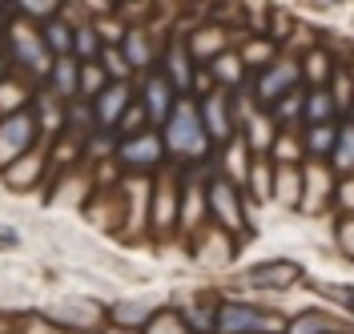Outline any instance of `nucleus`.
Masks as SVG:
<instances>
[{
	"mask_svg": "<svg viewBox=\"0 0 354 334\" xmlns=\"http://www.w3.org/2000/svg\"><path fill=\"white\" fill-rule=\"evenodd\" d=\"M322 4H338V0H322Z\"/></svg>",
	"mask_w": 354,
	"mask_h": 334,
	"instance_id": "obj_36",
	"label": "nucleus"
},
{
	"mask_svg": "<svg viewBox=\"0 0 354 334\" xmlns=\"http://www.w3.org/2000/svg\"><path fill=\"white\" fill-rule=\"evenodd\" d=\"M201 121H205L209 141H218V145H230V141H234V113H230V97L221 89L209 93V97L201 101Z\"/></svg>",
	"mask_w": 354,
	"mask_h": 334,
	"instance_id": "obj_10",
	"label": "nucleus"
},
{
	"mask_svg": "<svg viewBox=\"0 0 354 334\" xmlns=\"http://www.w3.org/2000/svg\"><path fill=\"white\" fill-rule=\"evenodd\" d=\"M290 334H330V322H326L318 310H306V314H298V318L290 322Z\"/></svg>",
	"mask_w": 354,
	"mask_h": 334,
	"instance_id": "obj_28",
	"label": "nucleus"
},
{
	"mask_svg": "<svg viewBox=\"0 0 354 334\" xmlns=\"http://www.w3.org/2000/svg\"><path fill=\"white\" fill-rule=\"evenodd\" d=\"M117 154H121V161H125L129 169L145 174V169H157V165H161V157H165V141L145 129V133H133L129 141H121Z\"/></svg>",
	"mask_w": 354,
	"mask_h": 334,
	"instance_id": "obj_7",
	"label": "nucleus"
},
{
	"mask_svg": "<svg viewBox=\"0 0 354 334\" xmlns=\"http://www.w3.org/2000/svg\"><path fill=\"white\" fill-rule=\"evenodd\" d=\"M161 73H165V81H169L177 93L194 89V53H189L185 41H169L165 57H161Z\"/></svg>",
	"mask_w": 354,
	"mask_h": 334,
	"instance_id": "obj_11",
	"label": "nucleus"
},
{
	"mask_svg": "<svg viewBox=\"0 0 354 334\" xmlns=\"http://www.w3.org/2000/svg\"><path fill=\"white\" fill-rule=\"evenodd\" d=\"M101 48H105V41H101L97 24H81V28L73 33V57H77L81 65H85V61H97Z\"/></svg>",
	"mask_w": 354,
	"mask_h": 334,
	"instance_id": "obj_21",
	"label": "nucleus"
},
{
	"mask_svg": "<svg viewBox=\"0 0 354 334\" xmlns=\"http://www.w3.org/2000/svg\"><path fill=\"white\" fill-rule=\"evenodd\" d=\"M205 201H209L214 218H218V222L225 225V230H242V225H245V218H242V194L234 189V181L218 178L214 185H209Z\"/></svg>",
	"mask_w": 354,
	"mask_h": 334,
	"instance_id": "obj_9",
	"label": "nucleus"
},
{
	"mask_svg": "<svg viewBox=\"0 0 354 334\" xmlns=\"http://www.w3.org/2000/svg\"><path fill=\"white\" fill-rule=\"evenodd\" d=\"M0 242H4V245H17L21 238H17V230H12V225H0Z\"/></svg>",
	"mask_w": 354,
	"mask_h": 334,
	"instance_id": "obj_34",
	"label": "nucleus"
},
{
	"mask_svg": "<svg viewBox=\"0 0 354 334\" xmlns=\"http://www.w3.org/2000/svg\"><path fill=\"white\" fill-rule=\"evenodd\" d=\"M334 141H338V125L334 121H322V125H310L306 129V154L310 157H330Z\"/></svg>",
	"mask_w": 354,
	"mask_h": 334,
	"instance_id": "obj_22",
	"label": "nucleus"
},
{
	"mask_svg": "<svg viewBox=\"0 0 354 334\" xmlns=\"http://www.w3.org/2000/svg\"><path fill=\"white\" fill-rule=\"evenodd\" d=\"M109 85V77H105V68L97 65V61H85L81 65V101H93L97 93Z\"/></svg>",
	"mask_w": 354,
	"mask_h": 334,
	"instance_id": "obj_26",
	"label": "nucleus"
},
{
	"mask_svg": "<svg viewBox=\"0 0 354 334\" xmlns=\"http://www.w3.org/2000/svg\"><path fill=\"white\" fill-rule=\"evenodd\" d=\"M48 89H53V97H61V101H77L81 97V61L73 53L53 61V68H48Z\"/></svg>",
	"mask_w": 354,
	"mask_h": 334,
	"instance_id": "obj_12",
	"label": "nucleus"
},
{
	"mask_svg": "<svg viewBox=\"0 0 354 334\" xmlns=\"http://www.w3.org/2000/svg\"><path fill=\"white\" fill-rule=\"evenodd\" d=\"M73 24H65L61 17H48L44 21V28H41V37H44V45H48V53L53 57H68L73 53Z\"/></svg>",
	"mask_w": 354,
	"mask_h": 334,
	"instance_id": "obj_18",
	"label": "nucleus"
},
{
	"mask_svg": "<svg viewBox=\"0 0 354 334\" xmlns=\"http://www.w3.org/2000/svg\"><path fill=\"white\" fill-rule=\"evenodd\" d=\"M37 133H41V113L32 105H24L17 113H4L0 117V165H12L17 157L28 154Z\"/></svg>",
	"mask_w": 354,
	"mask_h": 334,
	"instance_id": "obj_3",
	"label": "nucleus"
},
{
	"mask_svg": "<svg viewBox=\"0 0 354 334\" xmlns=\"http://www.w3.org/2000/svg\"><path fill=\"white\" fill-rule=\"evenodd\" d=\"M330 165H334V174H338V178H351V174H354V121L338 125V141H334Z\"/></svg>",
	"mask_w": 354,
	"mask_h": 334,
	"instance_id": "obj_15",
	"label": "nucleus"
},
{
	"mask_svg": "<svg viewBox=\"0 0 354 334\" xmlns=\"http://www.w3.org/2000/svg\"><path fill=\"white\" fill-rule=\"evenodd\" d=\"M117 48L125 53V61L133 65V73H145V68L153 65V45H149V37L141 28H125V37L117 41Z\"/></svg>",
	"mask_w": 354,
	"mask_h": 334,
	"instance_id": "obj_13",
	"label": "nucleus"
},
{
	"mask_svg": "<svg viewBox=\"0 0 354 334\" xmlns=\"http://www.w3.org/2000/svg\"><path fill=\"white\" fill-rule=\"evenodd\" d=\"M302 178H306V194H302V201H306V210L314 214V210L326 205L322 198H326V189H330V169H322V165H306Z\"/></svg>",
	"mask_w": 354,
	"mask_h": 334,
	"instance_id": "obj_19",
	"label": "nucleus"
},
{
	"mask_svg": "<svg viewBox=\"0 0 354 334\" xmlns=\"http://www.w3.org/2000/svg\"><path fill=\"white\" fill-rule=\"evenodd\" d=\"M302 109H306V93H302V89H294V93H286L282 101H274L270 117H274L278 125H286V121H298V117H302Z\"/></svg>",
	"mask_w": 354,
	"mask_h": 334,
	"instance_id": "obj_24",
	"label": "nucleus"
},
{
	"mask_svg": "<svg viewBox=\"0 0 354 334\" xmlns=\"http://www.w3.org/2000/svg\"><path fill=\"white\" fill-rule=\"evenodd\" d=\"M149 334H185V331H181V322H177L174 314H161V318L149 322Z\"/></svg>",
	"mask_w": 354,
	"mask_h": 334,
	"instance_id": "obj_32",
	"label": "nucleus"
},
{
	"mask_svg": "<svg viewBox=\"0 0 354 334\" xmlns=\"http://www.w3.org/2000/svg\"><path fill=\"white\" fill-rule=\"evenodd\" d=\"M17 8H21L24 17H53L57 12V0H17Z\"/></svg>",
	"mask_w": 354,
	"mask_h": 334,
	"instance_id": "obj_30",
	"label": "nucleus"
},
{
	"mask_svg": "<svg viewBox=\"0 0 354 334\" xmlns=\"http://www.w3.org/2000/svg\"><path fill=\"white\" fill-rule=\"evenodd\" d=\"M8 65H12V57H8V53H4V48H0V81H4V77H8Z\"/></svg>",
	"mask_w": 354,
	"mask_h": 334,
	"instance_id": "obj_35",
	"label": "nucleus"
},
{
	"mask_svg": "<svg viewBox=\"0 0 354 334\" xmlns=\"http://www.w3.org/2000/svg\"><path fill=\"white\" fill-rule=\"evenodd\" d=\"M338 250H342L346 258H354V214H346V218L338 222Z\"/></svg>",
	"mask_w": 354,
	"mask_h": 334,
	"instance_id": "obj_31",
	"label": "nucleus"
},
{
	"mask_svg": "<svg viewBox=\"0 0 354 334\" xmlns=\"http://www.w3.org/2000/svg\"><path fill=\"white\" fill-rule=\"evenodd\" d=\"M214 77H218V85H225V89H238L245 81L242 53H218L214 57Z\"/></svg>",
	"mask_w": 354,
	"mask_h": 334,
	"instance_id": "obj_20",
	"label": "nucleus"
},
{
	"mask_svg": "<svg viewBox=\"0 0 354 334\" xmlns=\"http://www.w3.org/2000/svg\"><path fill=\"white\" fill-rule=\"evenodd\" d=\"M274 57H278V53H274V45H270V41H262V45H258V41H254V45H245L242 48V65L245 68H254V65H270V61H274Z\"/></svg>",
	"mask_w": 354,
	"mask_h": 334,
	"instance_id": "obj_29",
	"label": "nucleus"
},
{
	"mask_svg": "<svg viewBox=\"0 0 354 334\" xmlns=\"http://www.w3.org/2000/svg\"><path fill=\"white\" fill-rule=\"evenodd\" d=\"M218 334H282V331L262 310H254L245 302H225V306H218Z\"/></svg>",
	"mask_w": 354,
	"mask_h": 334,
	"instance_id": "obj_5",
	"label": "nucleus"
},
{
	"mask_svg": "<svg viewBox=\"0 0 354 334\" xmlns=\"http://www.w3.org/2000/svg\"><path fill=\"white\" fill-rule=\"evenodd\" d=\"M165 149L177 157H201L209 149V133L201 121V105H194L189 97H177L174 113L165 117Z\"/></svg>",
	"mask_w": 354,
	"mask_h": 334,
	"instance_id": "obj_1",
	"label": "nucleus"
},
{
	"mask_svg": "<svg viewBox=\"0 0 354 334\" xmlns=\"http://www.w3.org/2000/svg\"><path fill=\"white\" fill-rule=\"evenodd\" d=\"M330 77H334V61L322 48H310V57L302 61V81H306L310 89H326Z\"/></svg>",
	"mask_w": 354,
	"mask_h": 334,
	"instance_id": "obj_17",
	"label": "nucleus"
},
{
	"mask_svg": "<svg viewBox=\"0 0 354 334\" xmlns=\"http://www.w3.org/2000/svg\"><path fill=\"white\" fill-rule=\"evenodd\" d=\"M24 105H28V89H24V85H17V77L8 73V77L0 81V117H4V113L24 109Z\"/></svg>",
	"mask_w": 354,
	"mask_h": 334,
	"instance_id": "obj_25",
	"label": "nucleus"
},
{
	"mask_svg": "<svg viewBox=\"0 0 354 334\" xmlns=\"http://www.w3.org/2000/svg\"><path fill=\"white\" fill-rule=\"evenodd\" d=\"M174 105H177V89L165 81V73H145V81H141V109H145V117L165 125Z\"/></svg>",
	"mask_w": 354,
	"mask_h": 334,
	"instance_id": "obj_8",
	"label": "nucleus"
},
{
	"mask_svg": "<svg viewBox=\"0 0 354 334\" xmlns=\"http://www.w3.org/2000/svg\"><path fill=\"white\" fill-rule=\"evenodd\" d=\"M274 154H278V161H294V157H298V141L278 137V141H274Z\"/></svg>",
	"mask_w": 354,
	"mask_h": 334,
	"instance_id": "obj_33",
	"label": "nucleus"
},
{
	"mask_svg": "<svg viewBox=\"0 0 354 334\" xmlns=\"http://www.w3.org/2000/svg\"><path fill=\"white\" fill-rule=\"evenodd\" d=\"M129 101H133L129 81H109V85L97 93L88 105H93V117H97V125H101V129H117V125H121V117H125V109H129Z\"/></svg>",
	"mask_w": 354,
	"mask_h": 334,
	"instance_id": "obj_6",
	"label": "nucleus"
},
{
	"mask_svg": "<svg viewBox=\"0 0 354 334\" xmlns=\"http://www.w3.org/2000/svg\"><path fill=\"white\" fill-rule=\"evenodd\" d=\"M153 222H157V225H169V222H174V178H161V181H157Z\"/></svg>",
	"mask_w": 354,
	"mask_h": 334,
	"instance_id": "obj_27",
	"label": "nucleus"
},
{
	"mask_svg": "<svg viewBox=\"0 0 354 334\" xmlns=\"http://www.w3.org/2000/svg\"><path fill=\"white\" fill-rule=\"evenodd\" d=\"M334 113H338V101H334L330 85H326V89H310V93H306V109H302L306 125H322V121H334Z\"/></svg>",
	"mask_w": 354,
	"mask_h": 334,
	"instance_id": "obj_16",
	"label": "nucleus"
},
{
	"mask_svg": "<svg viewBox=\"0 0 354 334\" xmlns=\"http://www.w3.org/2000/svg\"><path fill=\"white\" fill-rule=\"evenodd\" d=\"M298 85H302V61H294V57H274L266 68H258L254 97H258L262 105H274V101H282L286 93H294Z\"/></svg>",
	"mask_w": 354,
	"mask_h": 334,
	"instance_id": "obj_4",
	"label": "nucleus"
},
{
	"mask_svg": "<svg viewBox=\"0 0 354 334\" xmlns=\"http://www.w3.org/2000/svg\"><path fill=\"white\" fill-rule=\"evenodd\" d=\"M8 57H12L28 77H44V81H48V68H53V61H57V57L48 53V45H44V37L32 33L24 21L8 24Z\"/></svg>",
	"mask_w": 354,
	"mask_h": 334,
	"instance_id": "obj_2",
	"label": "nucleus"
},
{
	"mask_svg": "<svg viewBox=\"0 0 354 334\" xmlns=\"http://www.w3.org/2000/svg\"><path fill=\"white\" fill-rule=\"evenodd\" d=\"M302 278V266L298 262H266V266L250 270V282L254 286H290Z\"/></svg>",
	"mask_w": 354,
	"mask_h": 334,
	"instance_id": "obj_14",
	"label": "nucleus"
},
{
	"mask_svg": "<svg viewBox=\"0 0 354 334\" xmlns=\"http://www.w3.org/2000/svg\"><path fill=\"white\" fill-rule=\"evenodd\" d=\"M330 334H338V331H330Z\"/></svg>",
	"mask_w": 354,
	"mask_h": 334,
	"instance_id": "obj_37",
	"label": "nucleus"
},
{
	"mask_svg": "<svg viewBox=\"0 0 354 334\" xmlns=\"http://www.w3.org/2000/svg\"><path fill=\"white\" fill-rule=\"evenodd\" d=\"M97 65L105 68V77H109V81H129V77H133V65L125 61V53H121L117 45H105V48H101Z\"/></svg>",
	"mask_w": 354,
	"mask_h": 334,
	"instance_id": "obj_23",
	"label": "nucleus"
}]
</instances>
